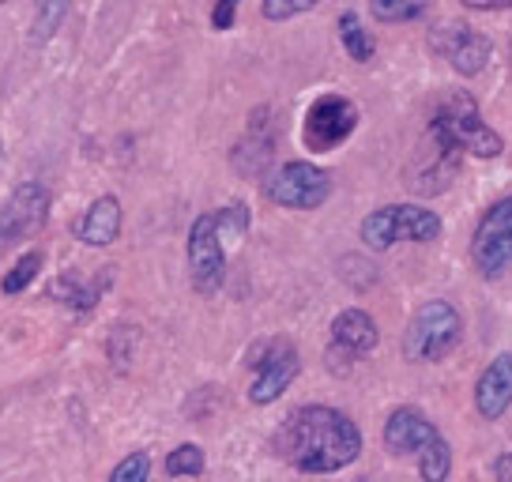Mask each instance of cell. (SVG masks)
<instances>
[{"label":"cell","mask_w":512,"mask_h":482,"mask_svg":"<svg viewBox=\"0 0 512 482\" xmlns=\"http://www.w3.org/2000/svg\"><path fill=\"white\" fill-rule=\"evenodd\" d=\"M272 449L294 471L332 475V471H343L362 456V430L336 407L305 403L279 422Z\"/></svg>","instance_id":"cell-1"},{"label":"cell","mask_w":512,"mask_h":482,"mask_svg":"<svg viewBox=\"0 0 512 482\" xmlns=\"http://www.w3.org/2000/svg\"><path fill=\"white\" fill-rule=\"evenodd\" d=\"M249 230V208L230 204L204 211L189 230V279L200 294H215L226 279V241H241Z\"/></svg>","instance_id":"cell-2"},{"label":"cell","mask_w":512,"mask_h":482,"mask_svg":"<svg viewBox=\"0 0 512 482\" xmlns=\"http://www.w3.org/2000/svg\"><path fill=\"white\" fill-rule=\"evenodd\" d=\"M430 140L448 155H475V159H497L505 151V140L482 121L479 102L467 91H452L437 106L430 121Z\"/></svg>","instance_id":"cell-3"},{"label":"cell","mask_w":512,"mask_h":482,"mask_svg":"<svg viewBox=\"0 0 512 482\" xmlns=\"http://www.w3.org/2000/svg\"><path fill=\"white\" fill-rule=\"evenodd\" d=\"M464 336V317L460 309L445 302V298H430L415 309V317L403 332V358L418 362V366H430L441 362L445 354L456 351V343Z\"/></svg>","instance_id":"cell-4"},{"label":"cell","mask_w":512,"mask_h":482,"mask_svg":"<svg viewBox=\"0 0 512 482\" xmlns=\"http://www.w3.org/2000/svg\"><path fill=\"white\" fill-rule=\"evenodd\" d=\"M437 238H441V219H437V211L422 208V204H384L362 219V241L377 253L400 245V241L426 245Z\"/></svg>","instance_id":"cell-5"},{"label":"cell","mask_w":512,"mask_h":482,"mask_svg":"<svg viewBox=\"0 0 512 482\" xmlns=\"http://www.w3.org/2000/svg\"><path fill=\"white\" fill-rule=\"evenodd\" d=\"M264 196L290 211H313L332 196V174L313 162H283L264 177Z\"/></svg>","instance_id":"cell-6"},{"label":"cell","mask_w":512,"mask_h":482,"mask_svg":"<svg viewBox=\"0 0 512 482\" xmlns=\"http://www.w3.org/2000/svg\"><path fill=\"white\" fill-rule=\"evenodd\" d=\"M471 264L482 279H501L512 268V196L497 200L471 234Z\"/></svg>","instance_id":"cell-7"},{"label":"cell","mask_w":512,"mask_h":482,"mask_svg":"<svg viewBox=\"0 0 512 482\" xmlns=\"http://www.w3.org/2000/svg\"><path fill=\"white\" fill-rule=\"evenodd\" d=\"M49 219V189L42 181H23L0 204V253L16 249L23 238H34Z\"/></svg>","instance_id":"cell-8"},{"label":"cell","mask_w":512,"mask_h":482,"mask_svg":"<svg viewBox=\"0 0 512 482\" xmlns=\"http://www.w3.org/2000/svg\"><path fill=\"white\" fill-rule=\"evenodd\" d=\"M358 129V106L343 95H320L302 121V140L309 151H332L347 144Z\"/></svg>","instance_id":"cell-9"},{"label":"cell","mask_w":512,"mask_h":482,"mask_svg":"<svg viewBox=\"0 0 512 482\" xmlns=\"http://www.w3.org/2000/svg\"><path fill=\"white\" fill-rule=\"evenodd\" d=\"M430 46L437 49L460 76H479L482 68H486V61H490V49H494L486 34H479L475 27L460 23V19H448L441 27H433Z\"/></svg>","instance_id":"cell-10"},{"label":"cell","mask_w":512,"mask_h":482,"mask_svg":"<svg viewBox=\"0 0 512 482\" xmlns=\"http://www.w3.org/2000/svg\"><path fill=\"white\" fill-rule=\"evenodd\" d=\"M253 366H256V377H253V385H249V403L268 407V403H275L290 385H294V377L302 370V358L294 351V343L279 339V343H268V347H264L260 362H253Z\"/></svg>","instance_id":"cell-11"},{"label":"cell","mask_w":512,"mask_h":482,"mask_svg":"<svg viewBox=\"0 0 512 482\" xmlns=\"http://www.w3.org/2000/svg\"><path fill=\"white\" fill-rule=\"evenodd\" d=\"M433 437L441 434H437V426L418 407H396L388 415V422H384V449L392 452V456H418Z\"/></svg>","instance_id":"cell-12"},{"label":"cell","mask_w":512,"mask_h":482,"mask_svg":"<svg viewBox=\"0 0 512 482\" xmlns=\"http://www.w3.org/2000/svg\"><path fill=\"white\" fill-rule=\"evenodd\" d=\"M512 407V351L497 354L475 381V411L486 422H497Z\"/></svg>","instance_id":"cell-13"},{"label":"cell","mask_w":512,"mask_h":482,"mask_svg":"<svg viewBox=\"0 0 512 482\" xmlns=\"http://www.w3.org/2000/svg\"><path fill=\"white\" fill-rule=\"evenodd\" d=\"M72 234H76L83 245H95V249L113 245L117 234H121V200H117V196H98L95 204L72 223Z\"/></svg>","instance_id":"cell-14"},{"label":"cell","mask_w":512,"mask_h":482,"mask_svg":"<svg viewBox=\"0 0 512 482\" xmlns=\"http://www.w3.org/2000/svg\"><path fill=\"white\" fill-rule=\"evenodd\" d=\"M377 339H381V332H377V324H373V317H369L366 309H343L336 321H332V343H336V351H347L351 358L354 354H369L377 347Z\"/></svg>","instance_id":"cell-15"},{"label":"cell","mask_w":512,"mask_h":482,"mask_svg":"<svg viewBox=\"0 0 512 482\" xmlns=\"http://www.w3.org/2000/svg\"><path fill=\"white\" fill-rule=\"evenodd\" d=\"M339 42L347 49V57L358 61V65H369V61H373V38H369V31L362 27V19L354 16V12H343V16H339Z\"/></svg>","instance_id":"cell-16"},{"label":"cell","mask_w":512,"mask_h":482,"mask_svg":"<svg viewBox=\"0 0 512 482\" xmlns=\"http://www.w3.org/2000/svg\"><path fill=\"white\" fill-rule=\"evenodd\" d=\"M68 8H72V0H34V27H31L34 46H42V42H49L57 34V27L68 16Z\"/></svg>","instance_id":"cell-17"},{"label":"cell","mask_w":512,"mask_h":482,"mask_svg":"<svg viewBox=\"0 0 512 482\" xmlns=\"http://www.w3.org/2000/svg\"><path fill=\"white\" fill-rule=\"evenodd\" d=\"M369 12L377 23H411L430 12V0H369Z\"/></svg>","instance_id":"cell-18"},{"label":"cell","mask_w":512,"mask_h":482,"mask_svg":"<svg viewBox=\"0 0 512 482\" xmlns=\"http://www.w3.org/2000/svg\"><path fill=\"white\" fill-rule=\"evenodd\" d=\"M452 471V449L445 437H433L426 449L418 452V475L426 482H445Z\"/></svg>","instance_id":"cell-19"},{"label":"cell","mask_w":512,"mask_h":482,"mask_svg":"<svg viewBox=\"0 0 512 482\" xmlns=\"http://www.w3.org/2000/svg\"><path fill=\"white\" fill-rule=\"evenodd\" d=\"M204 467H208V460H204V449L200 445H177L170 456H166V475L170 479H196V475H204Z\"/></svg>","instance_id":"cell-20"},{"label":"cell","mask_w":512,"mask_h":482,"mask_svg":"<svg viewBox=\"0 0 512 482\" xmlns=\"http://www.w3.org/2000/svg\"><path fill=\"white\" fill-rule=\"evenodd\" d=\"M106 283H98V287H83L76 275H64L57 287H49V298H64L72 309H91L95 306V298L102 294Z\"/></svg>","instance_id":"cell-21"},{"label":"cell","mask_w":512,"mask_h":482,"mask_svg":"<svg viewBox=\"0 0 512 482\" xmlns=\"http://www.w3.org/2000/svg\"><path fill=\"white\" fill-rule=\"evenodd\" d=\"M42 272V253H23V260H19L12 272L4 275V294H19V290H27L34 283V275Z\"/></svg>","instance_id":"cell-22"},{"label":"cell","mask_w":512,"mask_h":482,"mask_svg":"<svg viewBox=\"0 0 512 482\" xmlns=\"http://www.w3.org/2000/svg\"><path fill=\"white\" fill-rule=\"evenodd\" d=\"M320 0H264L260 4V12L268 23H287L294 16H305V12H313Z\"/></svg>","instance_id":"cell-23"},{"label":"cell","mask_w":512,"mask_h":482,"mask_svg":"<svg viewBox=\"0 0 512 482\" xmlns=\"http://www.w3.org/2000/svg\"><path fill=\"white\" fill-rule=\"evenodd\" d=\"M147 475H151V456L147 452H132V456H125L121 464L113 467V482H144Z\"/></svg>","instance_id":"cell-24"},{"label":"cell","mask_w":512,"mask_h":482,"mask_svg":"<svg viewBox=\"0 0 512 482\" xmlns=\"http://www.w3.org/2000/svg\"><path fill=\"white\" fill-rule=\"evenodd\" d=\"M238 4L241 0H219L215 12H211V27H215V31H230L234 19H238Z\"/></svg>","instance_id":"cell-25"},{"label":"cell","mask_w":512,"mask_h":482,"mask_svg":"<svg viewBox=\"0 0 512 482\" xmlns=\"http://www.w3.org/2000/svg\"><path fill=\"white\" fill-rule=\"evenodd\" d=\"M460 4L471 12H505V8H512V0H460Z\"/></svg>","instance_id":"cell-26"},{"label":"cell","mask_w":512,"mask_h":482,"mask_svg":"<svg viewBox=\"0 0 512 482\" xmlns=\"http://www.w3.org/2000/svg\"><path fill=\"white\" fill-rule=\"evenodd\" d=\"M494 475H497V482H512V452H505V456L497 460Z\"/></svg>","instance_id":"cell-27"},{"label":"cell","mask_w":512,"mask_h":482,"mask_svg":"<svg viewBox=\"0 0 512 482\" xmlns=\"http://www.w3.org/2000/svg\"><path fill=\"white\" fill-rule=\"evenodd\" d=\"M0 4H8V0H0Z\"/></svg>","instance_id":"cell-28"}]
</instances>
